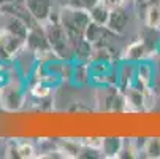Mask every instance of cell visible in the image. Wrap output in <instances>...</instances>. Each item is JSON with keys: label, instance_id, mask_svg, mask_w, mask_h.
<instances>
[{"label": "cell", "instance_id": "ac0fdd59", "mask_svg": "<svg viewBox=\"0 0 160 159\" xmlns=\"http://www.w3.org/2000/svg\"><path fill=\"white\" fill-rule=\"evenodd\" d=\"M98 2V0H67V3L68 7H75V8H81V10H90L95 3Z\"/></svg>", "mask_w": 160, "mask_h": 159}, {"label": "cell", "instance_id": "44dd1931", "mask_svg": "<svg viewBox=\"0 0 160 159\" xmlns=\"http://www.w3.org/2000/svg\"><path fill=\"white\" fill-rule=\"evenodd\" d=\"M102 140H103V137H89V139L82 140V145H86L89 148H94V150H100Z\"/></svg>", "mask_w": 160, "mask_h": 159}, {"label": "cell", "instance_id": "30bf717a", "mask_svg": "<svg viewBox=\"0 0 160 159\" xmlns=\"http://www.w3.org/2000/svg\"><path fill=\"white\" fill-rule=\"evenodd\" d=\"M35 146L30 142H14L7 148V157H21V159H32L37 157Z\"/></svg>", "mask_w": 160, "mask_h": 159}, {"label": "cell", "instance_id": "9a60e30c", "mask_svg": "<svg viewBox=\"0 0 160 159\" xmlns=\"http://www.w3.org/2000/svg\"><path fill=\"white\" fill-rule=\"evenodd\" d=\"M143 18H144V26L160 30V2L151 5V7L144 11Z\"/></svg>", "mask_w": 160, "mask_h": 159}, {"label": "cell", "instance_id": "603a6c76", "mask_svg": "<svg viewBox=\"0 0 160 159\" xmlns=\"http://www.w3.org/2000/svg\"><path fill=\"white\" fill-rule=\"evenodd\" d=\"M155 56L160 57V40H158V45H157V50H155Z\"/></svg>", "mask_w": 160, "mask_h": 159}, {"label": "cell", "instance_id": "5bb4252c", "mask_svg": "<svg viewBox=\"0 0 160 159\" xmlns=\"http://www.w3.org/2000/svg\"><path fill=\"white\" fill-rule=\"evenodd\" d=\"M72 81L78 86H82L90 81V72H89V64L86 62H78L73 65V73H72Z\"/></svg>", "mask_w": 160, "mask_h": 159}, {"label": "cell", "instance_id": "e0dca14e", "mask_svg": "<svg viewBox=\"0 0 160 159\" xmlns=\"http://www.w3.org/2000/svg\"><path fill=\"white\" fill-rule=\"evenodd\" d=\"M143 153L149 159H160V137H151L143 145Z\"/></svg>", "mask_w": 160, "mask_h": 159}, {"label": "cell", "instance_id": "ffe728a7", "mask_svg": "<svg viewBox=\"0 0 160 159\" xmlns=\"http://www.w3.org/2000/svg\"><path fill=\"white\" fill-rule=\"evenodd\" d=\"M155 75H154V83H152V89L154 93L158 96L160 94V57H155Z\"/></svg>", "mask_w": 160, "mask_h": 159}, {"label": "cell", "instance_id": "8fae6325", "mask_svg": "<svg viewBox=\"0 0 160 159\" xmlns=\"http://www.w3.org/2000/svg\"><path fill=\"white\" fill-rule=\"evenodd\" d=\"M122 145H124V139H121V137H103L100 153L103 157H108V159L119 157Z\"/></svg>", "mask_w": 160, "mask_h": 159}, {"label": "cell", "instance_id": "52a82bcc", "mask_svg": "<svg viewBox=\"0 0 160 159\" xmlns=\"http://www.w3.org/2000/svg\"><path fill=\"white\" fill-rule=\"evenodd\" d=\"M154 75H155V64L149 59H144L141 62H136V77H135V84L138 89H151L154 83Z\"/></svg>", "mask_w": 160, "mask_h": 159}, {"label": "cell", "instance_id": "7402d4cb", "mask_svg": "<svg viewBox=\"0 0 160 159\" xmlns=\"http://www.w3.org/2000/svg\"><path fill=\"white\" fill-rule=\"evenodd\" d=\"M100 2H103L109 10H114V8H119V7H124L128 0H100Z\"/></svg>", "mask_w": 160, "mask_h": 159}, {"label": "cell", "instance_id": "2e32d148", "mask_svg": "<svg viewBox=\"0 0 160 159\" xmlns=\"http://www.w3.org/2000/svg\"><path fill=\"white\" fill-rule=\"evenodd\" d=\"M51 93H52V86L44 83V81H33L29 87V94L35 99H40V100L49 97Z\"/></svg>", "mask_w": 160, "mask_h": 159}, {"label": "cell", "instance_id": "6da1fadb", "mask_svg": "<svg viewBox=\"0 0 160 159\" xmlns=\"http://www.w3.org/2000/svg\"><path fill=\"white\" fill-rule=\"evenodd\" d=\"M43 26H44V30H46V37L54 54L62 61H72L75 57V50L65 27L59 21V11L54 13Z\"/></svg>", "mask_w": 160, "mask_h": 159}, {"label": "cell", "instance_id": "277c9868", "mask_svg": "<svg viewBox=\"0 0 160 159\" xmlns=\"http://www.w3.org/2000/svg\"><path fill=\"white\" fill-rule=\"evenodd\" d=\"M119 35L114 34L108 26H100L90 21V24L86 29L84 38L92 45L94 48H102V46H111V43L116 40Z\"/></svg>", "mask_w": 160, "mask_h": 159}, {"label": "cell", "instance_id": "9c48e42d", "mask_svg": "<svg viewBox=\"0 0 160 159\" xmlns=\"http://www.w3.org/2000/svg\"><path fill=\"white\" fill-rule=\"evenodd\" d=\"M151 56H152L151 50L148 48V45L141 38L132 41L122 53V59L130 61V62H141L144 59H149Z\"/></svg>", "mask_w": 160, "mask_h": 159}, {"label": "cell", "instance_id": "ba28073f", "mask_svg": "<svg viewBox=\"0 0 160 159\" xmlns=\"http://www.w3.org/2000/svg\"><path fill=\"white\" fill-rule=\"evenodd\" d=\"M128 22H130V14H128V11L125 10V5H124V7L111 10V14H109L106 26L116 35H124L127 27H128Z\"/></svg>", "mask_w": 160, "mask_h": 159}, {"label": "cell", "instance_id": "7a4b0ae2", "mask_svg": "<svg viewBox=\"0 0 160 159\" xmlns=\"http://www.w3.org/2000/svg\"><path fill=\"white\" fill-rule=\"evenodd\" d=\"M59 21L62 22V26L65 27L70 41L73 45V50L76 45L84 38L86 29L90 24V14L87 10L75 8V7H68L63 5L59 10Z\"/></svg>", "mask_w": 160, "mask_h": 159}, {"label": "cell", "instance_id": "3957f363", "mask_svg": "<svg viewBox=\"0 0 160 159\" xmlns=\"http://www.w3.org/2000/svg\"><path fill=\"white\" fill-rule=\"evenodd\" d=\"M21 77H22V73H18V77H14L11 73L7 84L0 89V108L2 110L14 113V111H19L26 105L27 89H26V84Z\"/></svg>", "mask_w": 160, "mask_h": 159}, {"label": "cell", "instance_id": "8992f818", "mask_svg": "<svg viewBox=\"0 0 160 159\" xmlns=\"http://www.w3.org/2000/svg\"><path fill=\"white\" fill-rule=\"evenodd\" d=\"M24 3L29 10V13L32 14V18L44 24L56 11H54V0H24Z\"/></svg>", "mask_w": 160, "mask_h": 159}, {"label": "cell", "instance_id": "cb8c5ba5", "mask_svg": "<svg viewBox=\"0 0 160 159\" xmlns=\"http://www.w3.org/2000/svg\"><path fill=\"white\" fill-rule=\"evenodd\" d=\"M132 2H133V0H132Z\"/></svg>", "mask_w": 160, "mask_h": 159}, {"label": "cell", "instance_id": "7c38bea8", "mask_svg": "<svg viewBox=\"0 0 160 159\" xmlns=\"http://www.w3.org/2000/svg\"><path fill=\"white\" fill-rule=\"evenodd\" d=\"M89 14H90V21H92V22L100 24V26H106L108 19H109V14H111V10L103 2L98 0V2L89 10Z\"/></svg>", "mask_w": 160, "mask_h": 159}, {"label": "cell", "instance_id": "4fadbf2b", "mask_svg": "<svg viewBox=\"0 0 160 159\" xmlns=\"http://www.w3.org/2000/svg\"><path fill=\"white\" fill-rule=\"evenodd\" d=\"M57 150L62 153L63 157H81L82 153V142L75 140H60Z\"/></svg>", "mask_w": 160, "mask_h": 159}, {"label": "cell", "instance_id": "5b68a950", "mask_svg": "<svg viewBox=\"0 0 160 159\" xmlns=\"http://www.w3.org/2000/svg\"><path fill=\"white\" fill-rule=\"evenodd\" d=\"M24 46L26 38L0 30V61H14V57L24 50Z\"/></svg>", "mask_w": 160, "mask_h": 159}, {"label": "cell", "instance_id": "d6986e66", "mask_svg": "<svg viewBox=\"0 0 160 159\" xmlns=\"http://www.w3.org/2000/svg\"><path fill=\"white\" fill-rule=\"evenodd\" d=\"M158 2H160V0H133V7H135V10H136L138 14H144V11L151 5L158 3Z\"/></svg>", "mask_w": 160, "mask_h": 159}]
</instances>
